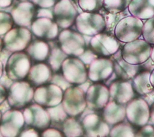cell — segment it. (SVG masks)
<instances>
[{"mask_svg":"<svg viewBox=\"0 0 154 137\" xmlns=\"http://www.w3.org/2000/svg\"><path fill=\"white\" fill-rule=\"evenodd\" d=\"M75 25L77 31L82 35L94 36L104 32L106 21L105 17L98 12H83L77 16Z\"/></svg>","mask_w":154,"mask_h":137,"instance_id":"1","label":"cell"},{"mask_svg":"<svg viewBox=\"0 0 154 137\" xmlns=\"http://www.w3.org/2000/svg\"><path fill=\"white\" fill-rule=\"evenodd\" d=\"M142 20L133 16L120 19L114 29V35L123 43L130 42L138 39L143 33Z\"/></svg>","mask_w":154,"mask_h":137,"instance_id":"2","label":"cell"},{"mask_svg":"<svg viewBox=\"0 0 154 137\" xmlns=\"http://www.w3.org/2000/svg\"><path fill=\"white\" fill-rule=\"evenodd\" d=\"M151 45L142 39L126 43L122 49V58L127 63L139 65L150 58Z\"/></svg>","mask_w":154,"mask_h":137,"instance_id":"3","label":"cell"},{"mask_svg":"<svg viewBox=\"0 0 154 137\" xmlns=\"http://www.w3.org/2000/svg\"><path fill=\"white\" fill-rule=\"evenodd\" d=\"M34 87L26 80L16 81L8 92L9 105L20 110L29 105L34 95Z\"/></svg>","mask_w":154,"mask_h":137,"instance_id":"4","label":"cell"},{"mask_svg":"<svg viewBox=\"0 0 154 137\" xmlns=\"http://www.w3.org/2000/svg\"><path fill=\"white\" fill-rule=\"evenodd\" d=\"M58 43L62 50L70 57H79L86 48L84 36L79 32L63 29L58 35Z\"/></svg>","mask_w":154,"mask_h":137,"instance_id":"5","label":"cell"},{"mask_svg":"<svg viewBox=\"0 0 154 137\" xmlns=\"http://www.w3.org/2000/svg\"><path fill=\"white\" fill-rule=\"evenodd\" d=\"M120 41L115 35L109 32H101L92 36L89 48L99 56L110 58L120 49Z\"/></svg>","mask_w":154,"mask_h":137,"instance_id":"6","label":"cell"},{"mask_svg":"<svg viewBox=\"0 0 154 137\" xmlns=\"http://www.w3.org/2000/svg\"><path fill=\"white\" fill-rule=\"evenodd\" d=\"M6 71L12 80H25L28 76L32 62L29 55L24 51L15 52L9 59Z\"/></svg>","mask_w":154,"mask_h":137,"instance_id":"7","label":"cell"},{"mask_svg":"<svg viewBox=\"0 0 154 137\" xmlns=\"http://www.w3.org/2000/svg\"><path fill=\"white\" fill-rule=\"evenodd\" d=\"M61 103L69 117H79L87 107L85 93L76 85L63 92Z\"/></svg>","mask_w":154,"mask_h":137,"instance_id":"8","label":"cell"},{"mask_svg":"<svg viewBox=\"0 0 154 137\" xmlns=\"http://www.w3.org/2000/svg\"><path fill=\"white\" fill-rule=\"evenodd\" d=\"M126 118L134 127H143L149 122L150 107L141 97L134 98L126 104Z\"/></svg>","mask_w":154,"mask_h":137,"instance_id":"9","label":"cell"},{"mask_svg":"<svg viewBox=\"0 0 154 137\" xmlns=\"http://www.w3.org/2000/svg\"><path fill=\"white\" fill-rule=\"evenodd\" d=\"M62 73L65 79L73 85H79L88 79V69L77 57L67 58L62 65Z\"/></svg>","mask_w":154,"mask_h":137,"instance_id":"10","label":"cell"},{"mask_svg":"<svg viewBox=\"0 0 154 137\" xmlns=\"http://www.w3.org/2000/svg\"><path fill=\"white\" fill-rule=\"evenodd\" d=\"M63 92L55 84L49 83L37 87L33 98L37 104L43 107H51L62 103Z\"/></svg>","mask_w":154,"mask_h":137,"instance_id":"11","label":"cell"},{"mask_svg":"<svg viewBox=\"0 0 154 137\" xmlns=\"http://www.w3.org/2000/svg\"><path fill=\"white\" fill-rule=\"evenodd\" d=\"M54 20L59 28L67 29L75 22L78 11L71 0H59L53 8Z\"/></svg>","mask_w":154,"mask_h":137,"instance_id":"12","label":"cell"},{"mask_svg":"<svg viewBox=\"0 0 154 137\" xmlns=\"http://www.w3.org/2000/svg\"><path fill=\"white\" fill-rule=\"evenodd\" d=\"M23 117L25 123L38 132L45 131L51 123L47 109L38 104H29L24 111Z\"/></svg>","mask_w":154,"mask_h":137,"instance_id":"13","label":"cell"},{"mask_svg":"<svg viewBox=\"0 0 154 137\" xmlns=\"http://www.w3.org/2000/svg\"><path fill=\"white\" fill-rule=\"evenodd\" d=\"M32 41L31 32L22 27L11 29L5 36L4 48L12 52L24 51Z\"/></svg>","mask_w":154,"mask_h":137,"instance_id":"14","label":"cell"},{"mask_svg":"<svg viewBox=\"0 0 154 137\" xmlns=\"http://www.w3.org/2000/svg\"><path fill=\"white\" fill-rule=\"evenodd\" d=\"M85 99L88 108L101 111L110 101L109 87L102 83H93L85 93Z\"/></svg>","mask_w":154,"mask_h":137,"instance_id":"15","label":"cell"},{"mask_svg":"<svg viewBox=\"0 0 154 137\" xmlns=\"http://www.w3.org/2000/svg\"><path fill=\"white\" fill-rule=\"evenodd\" d=\"M84 130V136H109L110 127L103 117L96 113L85 116L81 122Z\"/></svg>","mask_w":154,"mask_h":137,"instance_id":"16","label":"cell"},{"mask_svg":"<svg viewBox=\"0 0 154 137\" xmlns=\"http://www.w3.org/2000/svg\"><path fill=\"white\" fill-rule=\"evenodd\" d=\"M113 72V63L109 58L98 57L88 69V77L93 83H102Z\"/></svg>","mask_w":154,"mask_h":137,"instance_id":"17","label":"cell"},{"mask_svg":"<svg viewBox=\"0 0 154 137\" xmlns=\"http://www.w3.org/2000/svg\"><path fill=\"white\" fill-rule=\"evenodd\" d=\"M59 28L53 19L46 17L35 19L32 23V31L35 36L46 42L53 41L57 38Z\"/></svg>","mask_w":154,"mask_h":137,"instance_id":"18","label":"cell"},{"mask_svg":"<svg viewBox=\"0 0 154 137\" xmlns=\"http://www.w3.org/2000/svg\"><path fill=\"white\" fill-rule=\"evenodd\" d=\"M38 13L36 6L32 2H20L11 12L14 23L17 27H27L32 23Z\"/></svg>","mask_w":154,"mask_h":137,"instance_id":"19","label":"cell"},{"mask_svg":"<svg viewBox=\"0 0 154 137\" xmlns=\"http://www.w3.org/2000/svg\"><path fill=\"white\" fill-rule=\"evenodd\" d=\"M110 100L126 105L135 98L131 80L118 79L112 83L109 87Z\"/></svg>","mask_w":154,"mask_h":137,"instance_id":"20","label":"cell"},{"mask_svg":"<svg viewBox=\"0 0 154 137\" xmlns=\"http://www.w3.org/2000/svg\"><path fill=\"white\" fill-rule=\"evenodd\" d=\"M25 120L18 109H13L5 114L0 121V129L8 136H17L23 130Z\"/></svg>","mask_w":154,"mask_h":137,"instance_id":"21","label":"cell"},{"mask_svg":"<svg viewBox=\"0 0 154 137\" xmlns=\"http://www.w3.org/2000/svg\"><path fill=\"white\" fill-rule=\"evenodd\" d=\"M113 63V71L119 79L131 80L140 71L139 65H133L125 61L122 56V49L109 58Z\"/></svg>","mask_w":154,"mask_h":137,"instance_id":"22","label":"cell"},{"mask_svg":"<svg viewBox=\"0 0 154 137\" xmlns=\"http://www.w3.org/2000/svg\"><path fill=\"white\" fill-rule=\"evenodd\" d=\"M32 66L25 80L34 88L50 83L53 77V71L47 63H39Z\"/></svg>","mask_w":154,"mask_h":137,"instance_id":"23","label":"cell"},{"mask_svg":"<svg viewBox=\"0 0 154 137\" xmlns=\"http://www.w3.org/2000/svg\"><path fill=\"white\" fill-rule=\"evenodd\" d=\"M51 50L48 42L40 39L31 41L24 51L30 57L32 63H45Z\"/></svg>","mask_w":154,"mask_h":137,"instance_id":"24","label":"cell"},{"mask_svg":"<svg viewBox=\"0 0 154 137\" xmlns=\"http://www.w3.org/2000/svg\"><path fill=\"white\" fill-rule=\"evenodd\" d=\"M102 110V117L110 126L116 125L126 119V105L110 100Z\"/></svg>","mask_w":154,"mask_h":137,"instance_id":"25","label":"cell"},{"mask_svg":"<svg viewBox=\"0 0 154 137\" xmlns=\"http://www.w3.org/2000/svg\"><path fill=\"white\" fill-rule=\"evenodd\" d=\"M128 8L133 16L141 20L154 17V0H131Z\"/></svg>","mask_w":154,"mask_h":137,"instance_id":"26","label":"cell"},{"mask_svg":"<svg viewBox=\"0 0 154 137\" xmlns=\"http://www.w3.org/2000/svg\"><path fill=\"white\" fill-rule=\"evenodd\" d=\"M150 75L149 71H139L131 80L134 92L140 96L150 93L154 89L150 81Z\"/></svg>","mask_w":154,"mask_h":137,"instance_id":"27","label":"cell"},{"mask_svg":"<svg viewBox=\"0 0 154 137\" xmlns=\"http://www.w3.org/2000/svg\"><path fill=\"white\" fill-rule=\"evenodd\" d=\"M54 40L53 41V46H51V45H49L51 50L46 62L51 70H52L53 72L55 73L60 71L63 61L69 56L62 50V49L59 46L58 42H54Z\"/></svg>","mask_w":154,"mask_h":137,"instance_id":"28","label":"cell"},{"mask_svg":"<svg viewBox=\"0 0 154 137\" xmlns=\"http://www.w3.org/2000/svg\"><path fill=\"white\" fill-rule=\"evenodd\" d=\"M62 133L67 137H81L84 136V130L81 122L75 117H69L62 124Z\"/></svg>","mask_w":154,"mask_h":137,"instance_id":"29","label":"cell"},{"mask_svg":"<svg viewBox=\"0 0 154 137\" xmlns=\"http://www.w3.org/2000/svg\"><path fill=\"white\" fill-rule=\"evenodd\" d=\"M136 130L133 125L127 120H123L110 129L109 136L110 137H134Z\"/></svg>","mask_w":154,"mask_h":137,"instance_id":"30","label":"cell"},{"mask_svg":"<svg viewBox=\"0 0 154 137\" xmlns=\"http://www.w3.org/2000/svg\"><path fill=\"white\" fill-rule=\"evenodd\" d=\"M131 0H104V8L111 14H118L124 11Z\"/></svg>","mask_w":154,"mask_h":137,"instance_id":"31","label":"cell"},{"mask_svg":"<svg viewBox=\"0 0 154 137\" xmlns=\"http://www.w3.org/2000/svg\"><path fill=\"white\" fill-rule=\"evenodd\" d=\"M46 109L49 114L51 123L62 124L66 119L69 117L64 110L62 103L54 107H48Z\"/></svg>","mask_w":154,"mask_h":137,"instance_id":"32","label":"cell"},{"mask_svg":"<svg viewBox=\"0 0 154 137\" xmlns=\"http://www.w3.org/2000/svg\"><path fill=\"white\" fill-rule=\"evenodd\" d=\"M80 8L83 12H97L104 5V0H78Z\"/></svg>","mask_w":154,"mask_h":137,"instance_id":"33","label":"cell"},{"mask_svg":"<svg viewBox=\"0 0 154 137\" xmlns=\"http://www.w3.org/2000/svg\"><path fill=\"white\" fill-rule=\"evenodd\" d=\"M11 15L8 12H0V35H6L14 26Z\"/></svg>","mask_w":154,"mask_h":137,"instance_id":"34","label":"cell"},{"mask_svg":"<svg viewBox=\"0 0 154 137\" xmlns=\"http://www.w3.org/2000/svg\"><path fill=\"white\" fill-rule=\"evenodd\" d=\"M142 34L145 41L150 45H154V17L147 19L144 23Z\"/></svg>","mask_w":154,"mask_h":137,"instance_id":"35","label":"cell"},{"mask_svg":"<svg viewBox=\"0 0 154 137\" xmlns=\"http://www.w3.org/2000/svg\"><path fill=\"white\" fill-rule=\"evenodd\" d=\"M50 83L58 86L63 92L69 89V87L73 86V85L69 83L63 77L62 73L60 72H55L54 74H53V77Z\"/></svg>","mask_w":154,"mask_h":137,"instance_id":"36","label":"cell"},{"mask_svg":"<svg viewBox=\"0 0 154 137\" xmlns=\"http://www.w3.org/2000/svg\"><path fill=\"white\" fill-rule=\"evenodd\" d=\"M98 57L99 56L90 48H86L84 52L77 58H79L83 62V63L88 69L92 62Z\"/></svg>","mask_w":154,"mask_h":137,"instance_id":"37","label":"cell"},{"mask_svg":"<svg viewBox=\"0 0 154 137\" xmlns=\"http://www.w3.org/2000/svg\"><path fill=\"white\" fill-rule=\"evenodd\" d=\"M140 128L135 133L136 137H154V127L152 125L147 123Z\"/></svg>","mask_w":154,"mask_h":137,"instance_id":"38","label":"cell"},{"mask_svg":"<svg viewBox=\"0 0 154 137\" xmlns=\"http://www.w3.org/2000/svg\"><path fill=\"white\" fill-rule=\"evenodd\" d=\"M59 0H32V3L36 6L43 9L53 8Z\"/></svg>","mask_w":154,"mask_h":137,"instance_id":"39","label":"cell"},{"mask_svg":"<svg viewBox=\"0 0 154 137\" xmlns=\"http://www.w3.org/2000/svg\"><path fill=\"white\" fill-rule=\"evenodd\" d=\"M139 69L140 71L147 70L151 72L154 69V63L150 58L145 63L139 64Z\"/></svg>","mask_w":154,"mask_h":137,"instance_id":"40","label":"cell"},{"mask_svg":"<svg viewBox=\"0 0 154 137\" xmlns=\"http://www.w3.org/2000/svg\"><path fill=\"white\" fill-rule=\"evenodd\" d=\"M43 134H44L43 136H64L62 132L54 128H51V129L48 128L46 129L45 131H43Z\"/></svg>","mask_w":154,"mask_h":137,"instance_id":"41","label":"cell"},{"mask_svg":"<svg viewBox=\"0 0 154 137\" xmlns=\"http://www.w3.org/2000/svg\"><path fill=\"white\" fill-rule=\"evenodd\" d=\"M140 97H141L143 99H144V100L146 101V103L148 104L149 106L150 107L152 105V104L154 103V89L150 93L143 96H140Z\"/></svg>","mask_w":154,"mask_h":137,"instance_id":"42","label":"cell"},{"mask_svg":"<svg viewBox=\"0 0 154 137\" xmlns=\"http://www.w3.org/2000/svg\"><path fill=\"white\" fill-rule=\"evenodd\" d=\"M93 83V82L92 81H91L89 79H88L85 82H83L82 84H80L79 85H76L78 86L79 88L85 93H86L87 90H88V89L89 88V86H90Z\"/></svg>","mask_w":154,"mask_h":137,"instance_id":"43","label":"cell"},{"mask_svg":"<svg viewBox=\"0 0 154 137\" xmlns=\"http://www.w3.org/2000/svg\"><path fill=\"white\" fill-rule=\"evenodd\" d=\"M8 91L3 85H0V104L2 103L7 98Z\"/></svg>","mask_w":154,"mask_h":137,"instance_id":"44","label":"cell"},{"mask_svg":"<svg viewBox=\"0 0 154 137\" xmlns=\"http://www.w3.org/2000/svg\"><path fill=\"white\" fill-rule=\"evenodd\" d=\"M118 79H119L118 77L117 76V75L115 74V73L114 71H113V73L109 77V79H108L107 80H106V81L104 82V83L106 86H109V85H110L112 83H113L114 81L117 80H118Z\"/></svg>","mask_w":154,"mask_h":137,"instance_id":"45","label":"cell"},{"mask_svg":"<svg viewBox=\"0 0 154 137\" xmlns=\"http://www.w3.org/2000/svg\"><path fill=\"white\" fill-rule=\"evenodd\" d=\"M149 121L154 126V103L150 107V119Z\"/></svg>","mask_w":154,"mask_h":137,"instance_id":"46","label":"cell"},{"mask_svg":"<svg viewBox=\"0 0 154 137\" xmlns=\"http://www.w3.org/2000/svg\"><path fill=\"white\" fill-rule=\"evenodd\" d=\"M13 0H0V7L5 8L11 6Z\"/></svg>","mask_w":154,"mask_h":137,"instance_id":"47","label":"cell"},{"mask_svg":"<svg viewBox=\"0 0 154 137\" xmlns=\"http://www.w3.org/2000/svg\"><path fill=\"white\" fill-rule=\"evenodd\" d=\"M150 83H151L152 85L153 86V87L154 88V69L150 72Z\"/></svg>","mask_w":154,"mask_h":137,"instance_id":"48","label":"cell"},{"mask_svg":"<svg viewBox=\"0 0 154 137\" xmlns=\"http://www.w3.org/2000/svg\"><path fill=\"white\" fill-rule=\"evenodd\" d=\"M150 58H151V59L153 61V62L154 63V46H153V48H152L151 54H150Z\"/></svg>","mask_w":154,"mask_h":137,"instance_id":"49","label":"cell"},{"mask_svg":"<svg viewBox=\"0 0 154 137\" xmlns=\"http://www.w3.org/2000/svg\"><path fill=\"white\" fill-rule=\"evenodd\" d=\"M4 48V45H3V41L0 38V53H1L2 50L3 48Z\"/></svg>","mask_w":154,"mask_h":137,"instance_id":"50","label":"cell"},{"mask_svg":"<svg viewBox=\"0 0 154 137\" xmlns=\"http://www.w3.org/2000/svg\"><path fill=\"white\" fill-rule=\"evenodd\" d=\"M2 72H3V65L1 62H0V77L2 76Z\"/></svg>","mask_w":154,"mask_h":137,"instance_id":"51","label":"cell"},{"mask_svg":"<svg viewBox=\"0 0 154 137\" xmlns=\"http://www.w3.org/2000/svg\"><path fill=\"white\" fill-rule=\"evenodd\" d=\"M19 2H27L29 0H18Z\"/></svg>","mask_w":154,"mask_h":137,"instance_id":"52","label":"cell"},{"mask_svg":"<svg viewBox=\"0 0 154 137\" xmlns=\"http://www.w3.org/2000/svg\"><path fill=\"white\" fill-rule=\"evenodd\" d=\"M1 119H1V114H0V121H1Z\"/></svg>","mask_w":154,"mask_h":137,"instance_id":"53","label":"cell"}]
</instances>
